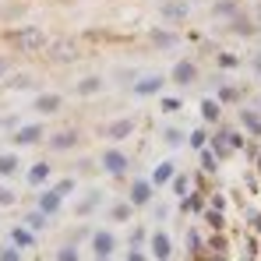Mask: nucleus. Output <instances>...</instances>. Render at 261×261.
Instances as JSON below:
<instances>
[{"label":"nucleus","instance_id":"nucleus-1","mask_svg":"<svg viewBox=\"0 0 261 261\" xmlns=\"http://www.w3.org/2000/svg\"><path fill=\"white\" fill-rule=\"evenodd\" d=\"M4 43L11 46L14 53H46L49 36H46L39 25H14L4 32Z\"/></svg>","mask_w":261,"mask_h":261},{"label":"nucleus","instance_id":"nucleus-2","mask_svg":"<svg viewBox=\"0 0 261 261\" xmlns=\"http://www.w3.org/2000/svg\"><path fill=\"white\" fill-rule=\"evenodd\" d=\"M99 166H102V173L113 176L117 184H124L130 173V155L124 152V148H117V145H110L102 155H99Z\"/></svg>","mask_w":261,"mask_h":261},{"label":"nucleus","instance_id":"nucleus-3","mask_svg":"<svg viewBox=\"0 0 261 261\" xmlns=\"http://www.w3.org/2000/svg\"><path fill=\"white\" fill-rule=\"evenodd\" d=\"M46 138H49V127L39 124V120L21 124V127L11 130V145H14V148H39V145H46Z\"/></svg>","mask_w":261,"mask_h":261},{"label":"nucleus","instance_id":"nucleus-4","mask_svg":"<svg viewBox=\"0 0 261 261\" xmlns=\"http://www.w3.org/2000/svg\"><path fill=\"white\" fill-rule=\"evenodd\" d=\"M117 233L113 229H106V226H99V229H88V251H92V258H117Z\"/></svg>","mask_w":261,"mask_h":261},{"label":"nucleus","instance_id":"nucleus-5","mask_svg":"<svg viewBox=\"0 0 261 261\" xmlns=\"http://www.w3.org/2000/svg\"><path fill=\"white\" fill-rule=\"evenodd\" d=\"M148 254H152V261H173V254H176L173 233L163 229V226H155L152 237H148Z\"/></svg>","mask_w":261,"mask_h":261},{"label":"nucleus","instance_id":"nucleus-6","mask_svg":"<svg viewBox=\"0 0 261 261\" xmlns=\"http://www.w3.org/2000/svg\"><path fill=\"white\" fill-rule=\"evenodd\" d=\"M127 201L138 208V212H145V208H152V201H155V184L148 180V176H138V180H130L127 184Z\"/></svg>","mask_w":261,"mask_h":261},{"label":"nucleus","instance_id":"nucleus-7","mask_svg":"<svg viewBox=\"0 0 261 261\" xmlns=\"http://www.w3.org/2000/svg\"><path fill=\"white\" fill-rule=\"evenodd\" d=\"M170 85V74H138L134 78V85L130 92L138 95V99H155V95H163Z\"/></svg>","mask_w":261,"mask_h":261},{"label":"nucleus","instance_id":"nucleus-8","mask_svg":"<svg viewBox=\"0 0 261 261\" xmlns=\"http://www.w3.org/2000/svg\"><path fill=\"white\" fill-rule=\"evenodd\" d=\"M198 74H201L198 60H194V57H180L173 64V71H170V82H173V88H191L198 82Z\"/></svg>","mask_w":261,"mask_h":261},{"label":"nucleus","instance_id":"nucleus-9","mask_svg":"<svg viewBox=\"0 0 261 261\" xmlns=\"http://www.w3.org/2000/svg\"><path fill=\"white\" fill-rule=\"evenodd\" d=\"M46 57H49V64H74L82 57V46L74 39H53L46 46Z\"/></svg>","mask_w":261,"mask_h":261},{"label":"nucleus","instance_id":"nucleus-10","mask_svg":"<svg viewBox=\"0 0 261 261\" xmlns=\"http://www.w3.org/2000/svg\"><path fill=\"white\" fill-rule=\"evenodd\" d=\"M159 14H163V18H166V25L173 29V25H184V21H191V14H194V4H191V0H163Z\"/></svg>","mask_w":261,"mask_h":261},{"label":"nucleus","instance_id":"nucleus-11","mask_svg":"<svg viewBox=\"0 0 261 261\" xmlns=\"http://www.w3.org/2000/svg\"><path fill=\"white\" fill-rule=\"evenodd\" d=\"M46 145H49L53 152H71V148H78V145H82V127H60V130H49Z\"/></svg>","mask_w":261,"mask_h":261},{"label":"nucleus","instance_id":"nucleus-12","mask_svg":"<svg viewBox=\"0 0 261 261\" xmlns=\"http://www.w3.org/2000/svg\"><path fill=\"white\" fill-rule=\"evenodd\" d=\"M64 110V95L60 92H36L32 95V113L36 117H57Z\"/></svg>","mask_w":261,"mask_h":261},{"label":"nucleus","instance_id":"nucleus-13","mask_svg":"<svg viewBox=\"0 0 261 261\" xmlns=\"http://www.w3.org/2000/svg\"><path fill=\"white\" fill-rule=\"evenodd\" d=\"M110 145H120V141H127L130 134H134V120L130 117H117V120H110V124H102V130H99Z\"/></svg>","mask_w":261,"mask_h":261},{"label":"nucleus","instance_id":"nucleus-14","mask_svg":"<svg viewBox=\"0 0 261 261\" xmlns=\"http://www.w3.org/2000/svg\"><path fill=\"white\" fill-rule=\"evenodd\" d=\"M64 201H67V198H64L60 191H53V187H43V191L36 194V201H32V205L53 219V216H60V212H64Z\"/></svg>","mask_w":261,"mask_h":261},{"label":"nucleus","instance_id":"nucleus-15","mask_svg":"<svg viewBox=\"0 0 261 261\" xmlns=\"http://www.w3.org/2000/svg\"><path fill=\"white\" fill-rule=\"evenodd\" d=\"M7 240H11L18 251H36V244H39V233H32L25 222H14V226L7 229Z\"/></svg>","mask_w":261,"mask_h":261},{"label":"nucleus","instance_id":"nucleus-16","mask_svg":"<svg viewBox=\"0 0 261 261\" xmlns=\"http://www.w3.org/2000/svg\"><path fill=\"white\" fill-rule=\"evenodd\" d=\"M49 176H53V163H49V159H36V163L25 170V184L36 187V191H43L46 184H49Z\"/></svg>","mask_w":261,"mask_h":261},{"label":"nucleus","instance_id":"nucleus-17","mask_svg":"<svg viewBox=\"0 0 261 261\" xmlns=\"http://www.w3.org/2000/svg\"><path fill=\"white\" fill-rule=\"evenodd\" d=\"M237 124L244 134H251V138H261V110L258 106H240V113H237Z\"/></svg>","mask_w":261,"mask_h":261},{"label":"nucleus","instance_id":"nucleus-18","mask_svg":"<svg viewBox=\"0 0 261 261\" xmlns=\"http://www.w3.org/2000/svg\"><path fill=\"white\" fill-rule=\"evenodd\" d=\"M208 194L212 191H194V194H187L184 201H180V216H205V208H208Z\"/></svg>","mask_w":261,"mask_h":261},{"label":"nucleus","instance_id":"nucleus-19","mask_svg":"<svg viewBox=\"0 0 261 261\" xmlns=\"http://www.w3.org/2000/svg\"><path fill=\"white\" fill-rule=\"evenodd\" d=\"M176 173H180V170H176V163H173V159H163V163H155V166H152L148 180H152L155 187H170Z\"/></svg>","mask_w":261,"mask_h":261},{"label":"nucleus","instance_id":"nucleus-20","mask_svg":"<svg viewBox=\"0 0 261 261\" xmlns=\"http://www.w3.org/2000/svg\"><path fill=\"white\" fill-rule=\"evenodd\" d=\"M198 113H201V124L219 127V120H222V102H219L216 95H212V99H201V102H198Z\"/></svg>","mask_w":261,"mask_h":261},{"label":"nucleus","instance_id":"nucleus-21","mask_svg":"<svg viewBox=\"0 0 261 261\" xmlns=\"http://www.w3.org/2000/svg\"><path fill=\"white\" fill-rule=\"evenodd\" d=\"M184 247H187V258L191 261H198L201 254H205V237H201L198 226H191V229L184 233Z\"/></svg>","mask_w":261,"mask_h":261},{"label":"nucleus","instance_id":"nucleus-22","mask_svg":"<svg viewBox=\"0 0 261 261\" xmlns=\"http://www.w3.org/2000/svg\"><path fill=\"white\" fill-rule=\"evenodd\" d=\"M198 191V173L191 176V173H176L173 176V198L176 201H184L187 194H194Z\"/></svg>","mask_w":261,"mask_h":261},{"label":"nucleus","instance_id":"nucleus-23","mask_svg":"<svg viewBox=\"0 0 261 261\" xmlns=\"http://www.w3.org/2000/svg\"><path fill=\"white\" fill-rule=\"evenodd\" d=\"M148 43L155 49H170L180 43V36H176V29H148Z\"/></svg>","mask_w":261,"mask_h":261},{"label":"nucleus","instance_id":"nucleus-24","mask_svg":"<svg viewBox=\"0 0 261 261\" xmlns=\"http://www.w3.org/2000/svg\"><path fill=\"white\" fill-rule=\"evenodd\" d=\"M134 212H138V208L130 205L127 198H124V201H113V205H110L106 219H110V222H117V226H124V222H130V219H134Z\"/></svg>","mask_w":261,"mask_h":261},{"label":"nucleus","instance_id":"nucleus-25","mask_svg":"<svg viewBox=\"0 0 261 261\" xmlns=\"http://www.w3.org/2000/svg\"><path fill=\"white\" fill-rule=\"evenodd\" d=\"M106 88V78L102 74H85V78H78V85H74V92L85 99V95H99Z\"/></svg>","mask_w":261,"mask_h":261},{"label":"nucleus","instance_id":"nucleus-26","mask_svg":"<svg viewBox=\"0 0 261 261\" xmlns=\"http://www.w3.org/2000/svg\"><path fill=\"white\" fill-rule=\"evenodd\" d=\"M208 148L219 155V163H226L229 155H233V145H229V134H226V127L222 130H212V141H208Z\"/></svg>","mask_w":261,"mask_h":261},{"label":"nucleus","instance_id":"nucleus-27","mask_svg":"<svg viewBox=\"0 0 261 261\" xmlns=\"http://www.w3.org/2000/svg\"><path fill=\"white\" fill-rule=\"evenodd\" d=\"M99 205H102V191H99V187H92L85 198H82V201L74 205V216H78V219H85V216H92V212H95Z\"/></svg>","mask_w":261,"mask_h":261},{"label":"nucleus","instance_id":"nucleus-28","mask_svg":"<svg viewBox=\"0 0 261 261\" xmlns=\"http://www.w3.org/2000/svg\"><path fill=\"white\" fill-rule=\"evenodd\" d=\"M216 99L222 102V106H237V102H244V88H240V85H229V82H219Z\"/></svg>","mask_w":261,"mask_h":261},{"label":"nucleus","instance_id":"nucleus-29","mask_svg":"<svg viewBox=\"0 0 261 261\" xmlns=\"http://www.w3.org/2000/svg\"><path fill=\"white\" fill-rule=\"evenodd\" d=\"M201 222L208 226V233H226V229H229V219H226V212H222V208H205Z\"/></svg>","mask_w":261,"mask_h":261},{"label":"nucleus","instance_id":"nucleus-30","mask_svg":"<svg viewBox=\"0 0 261 261\" xmlns=\"http://www.w3.org/2000/svg\"><path fill=\"white\" fill-rule=\"evenodd\" d=\"M53 261H82V247H78V240H74V237H67L64 244H57Z\"/></svg>","mask_w":261,"mask_h":261},{"label":"nucleus","instance_id":"nucleus-31","mask_svg":"<svg viewBox=\"0 0 261 261\" xmlns=\"http://www.w3.org/2000/svg\"><path fill=\"white\" fill-rule=\"evenodd\" d=\"M205 254H226L229 258V237L226 233H208L205 237Z\"/></svg>","mask_w":261,"mask_h":261},{"label":"nucleus","instance_id":"nucleus-32","mask_svg":"<svg viewBox=\"0 0 261 261\" xmlns=\"http://www.w3.org/2000/svg\"><path fill=\"white\" fill-rule=\"evenodd\" d=\"M18 170H21L18 152H0V176H4V180H11V176H18Z\"/></svg>","mask_w":261,"mask_h":261},{"label":"nucleus","instance_id":"nucleus-33","mask_svg":"<svg viewBox=\"0 0 261 261\" xmlns=\"http://www.w3.org/2000/svg\"><path fill=\"white\" fill-rule=\"evenodd\" d=\"M21 222H25V226H29L32 233H43L46 226H49V216H46V212H39V208L32 205V208H29V212L21 216Z\"/></svg>","mask_w":261,"mask_h":261},{"label":"nucleus","instance_id":"nucleus-34","mask_svg":"<svg viewBox=\"0 0 261 261\" xmlns=\"http://www.w3.org/2000/svg\"><path fill=\"white\" fill-rule=\"evenodd\" d=\"M198 166H201V173H205V176H216L222 163H219V155L212 152V148H201V152H198Z\"/></svg>","mask_w":261,"mask_h":261},{"label":"nucleus","instance_id":"nucleus-35","mask_svg":"<svg viewBox=\"0 0 261 261\" xmlns=\"http://www.w3.org/2000/svg\"><path fill=\"white\" fill-rule=\"evenodd\" d=\"M208 141H212V130H205V127L187 130V148H191V152H201V148H208Z\"/></svg>","mask_w":261,"mask_h":261},{"label":"nucleus","instance_id":"nucleus-36","mask_svg":"<svg viewBox=\"0 0 261 261\" xmlns=\"http://www.w3.org/2000/svg\"><path fill=\"white\" fill-rule=\"evenodd\" d=\"M212 14L222 21H233V18H240V4L237 0H219V4H212Z\"/></svg>","mask_w":261,"mask_h":261},{"label":"nucleus","instance_id":"nucleus-37","mask_svg":"<svg viewBox=\"0 0 261 261\" xmlns=\"http://www.w3.org/2000/svg\"><path fill=\"white\" fill-rule=\"evenodd\" d=\"M148 229L145 226H130V233H127V247H138V251H148Z\"/></svg>","mask_w":261,"mask_h":261},{"label":"nucleus","instance_id":"nucleus-38","mask_svg":"<svg viewBox=\"0 0 261 261\" xmlns=\"http://www.w3.org/2000/svg\"><path fill=\"white\" fill-rule=\"evenodd\" d=\"M229 32H233V36H254V32H258V21H251V18L240 14V18L229 21Z\"/></svg>","mask_w":261,"mask_h":261},{"label":"nucleus","instance_id":"nucleus-39","mask_svg":"<svg viewBox=\"0 0 261 261\" xmlns=\"http://www.w3.org/2000/svg\"><path fill=\"white\" fill-rule=\"evenodd\" d=\"M163 141H166L170 148H184V145H187V130L184 127H163Z\"/></svg>","mask_w":261,"mask_h":261},{"label":"nucleus","instance_id":"nucleus-40","mask_svg":"<svg viewBox=\"0 0 261 261\" xmlns=\"http://www.w3.org/2000/svg\"><path fill=\"white\" fill-rule=\"evenodd\" d=\"M216 64L222 67V71H237V67H240V57H237V53H226V49H219V53H216Z\"/></svg>","mask_w":261,"mask_h":261},{"label":"nucleus","instance_id":"nucleus-41","mask_svg":"<svg viewBox=\"0 0 261 261\" xmlns=\"http://www.w3.org/2000/svg\"><path fill=\"white\" fill-rule=\"evenodd\" d=\"M0 261H25V251H18L11 240H4L0 244Z\"/></svg>","mask_w":261,"mask_h":261},{"label":"nucleus","instance_id":"nucleus-42","mask_svg":"<svg viewBox=\"0 0 261 261\" xmlns=\"http://www.w3.org/2000/svg\"><path fill=\"white\" fill-rule=\"evenodd\" d=\"M159 110H163V113H180V110H184V99H180V95H163Z\"/></svg>","mask_w":261,"mask_h":261},{"label":"nucleus","instance_id":"nucleus-43","mask_svg":"<svg viewBox=\"0 0 261 261\" xmlns=\"http://www.w3.org/2000/svg\"><path fill=\"white\" fill-rule=\"evenodd\" d=\"M14 205H18V194H14V191L7 187V180H4V184H0V208H14Z\"/></svg>","mask_w":261,"mask_h":261},{"label":"nucleus","instance_id":"nucleus-44","mask_svg":"<svg viewBox=\"0 0 261 261\" xmlns=\"http://www.w3.org/2000/svg\"><path fill=\"white\" fill-rule=\"evenodd\" d=\"M247 229L261 237V208H247Z\"/></svg>","mask_w":261,"mask_h":261},{"label":"nucleus","instance_id":"nucleus-45","mask_svg":"<svg viewBox=\"0 0 261 261\" xmlns=\"http://www.w3.org/2000/svg\"><path fill=\"white\" fill-rule=\"evenodd\" d=\"M74 187H78V180H74V176H64V180H57V184H53V191H60L64 198H67Z\"/></svg>","mask_w":261,"mask_h":261},{"label":"nucleus","instance_id":"nucleus-46","mask_svg":"<svg viewBox=\"0 0 261 261\" xmlns=\"http://www.w3.org/2000/svg\"><path fill=\"white\" fill-rule=\"evenodd\" d=\"M226 134H229V145H233V152L247 148V138H244V130H229V127H226Z\"/></svg>","mask_w":261,"mask_h":261},{"label":"nucleus","instance_id":"nucleus-47","mask_svg":"<svg viewBox=\"0 0 261 261\" xmlns=\"http://www.w3.org/2000/svg\"><path fill=\"white\" fill-rule=\"evenodd\" d=\"M124 261H152V254H148V251H138V247H127Z\"/></svg>","mask_w":261,"mask_h":261},{"label":"nucleus","instance_id":"nucleus-48","mask_svg":"<svg viewBox=\"0 0 261 261\" xmlns=\"http://www.w3.org/2000/svg\"><path fill=\"white\" fill-rule=\"evenodd\" d=\"M155 222H166V219H170V208H166V205H155Z\"/></svg>","mask_w":261,"mask_h":261},{"label":"nucleus","instance_id":"nucleus-49","mask_svg":"<svg viewBox=\"0 0 261 261\" xmlns=\"http://www.w3.org/2000/svg\"><path fill=\"white\" fill-rule=\"evenodd\" d=\"M7 74H11V60H7V57H4V53H0V82H4V78H7Z\"/></svg>","mask_w":261,"mask_h":261},{"label":"nucleus","instance_id":"nucleus-50","mask_svg":"<svg viewBox=\"0 0 261 261\" xmlns=\"http://www.w3.org/2000/svg\"><path fill=\"white\" fill-rule=\"evenodd\" d=\"M254 71H258V74H261V53H258V57H254Z\"/></svg>","mask_w":261,"mask_h":261},{"label":"nucleus","instance_id":"nucleus-51","mask_svg":"<svg viewBox=\"0 0 261 261\" xmlns=\"http://www.w3.org/2000/svg\"><path fill=\"white\" fill-rule=\"evenodd\" d=\"M92 261H113V258H92Z\"/></svg>","mask_w":261,"mask_h":261},{"label":"nucleus","instance_id":"nucleus-52","mask_svg":"<svg viewBox=\"0 0 261 261\" xmlns=\"http://www.w3.org/2000/svg\"><path fill=\"white\" fill-rule=\"evenodd\" d=\"M258 110H261V95H258Z\"/></svg>","mask_w":261,"mask_h":261}]
</instances>
